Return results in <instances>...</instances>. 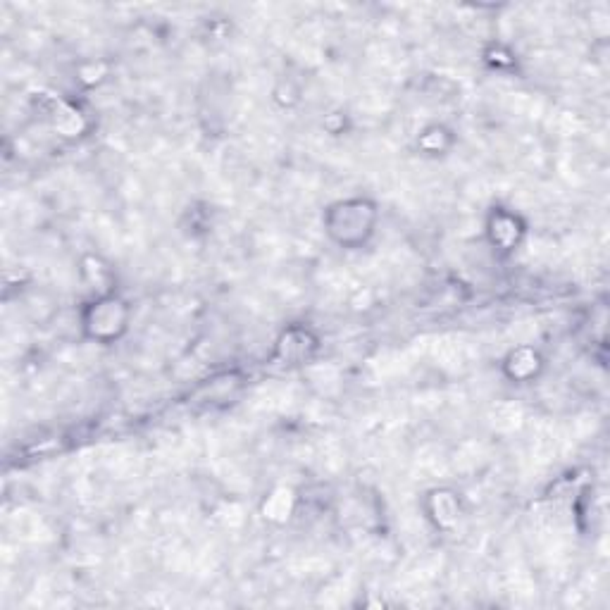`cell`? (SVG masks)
<instances>
[{
	"instance_id": "obj_1",
	"label": "cell",
	"mask_w": 610,
	"mask_h": 610,
	"mask_svg": "<svg viewBox=\"0 0 610 610\" xmlns=\"http://www.w3.org/2000/svg\"><path fill=\"white\" fill-rule=\"evenodd\" d=\"M377 205L370 198H344L325 210V232L336 246L356 251L363 248L375 236L377 229Z\"/></svg>"
},
{
	"instance_id": "obj_2",
	"label": "cell",
	"mask_w": 610,
	"mask_h": 610,
	"mask_svg": "<svg viewBox=\"0 0 610 610\" xmlns=\"http://www.w3.org/2000/svg\"><path fill=\"white\" fill-rule=\"evenodd\" d=\"M129 320L132 308L120 294L93 296L82 313V329L89 341L110 346L127 334Z\"/></svg>"
},
{
	"instance_id": "obj_3",
	"label": "cell",
	"mask_w": 610,
	"mask_h": 610,
	"mask_svg": "<svg viewBox=\"0 0 610 610\" xmlns=\"http://www.w3.org/2000/svg\"><path fill=\"white\" fill-rule=\"evenodd\" d=\"M317 351H320V339L313 329L303 325L286 327L275 344V358L284 367H301L310 363Z\"/></svg>"
},
{
	"instance_id": "obj_4",
	"label": "cell",
	"mask_w": 610,
	"mask_h": 610,
	"mask_svg": "<svg viewBox=\"0 0 610 610\" xmlns=\"http://www.w3.org/2000/svg\"><path fill=\"white\" fill-rule=\"evenodd\" d=\"M422 508H425V518L439 532H453L458 527V522L463 520V499H460L458 491L448 487L427 491Z\"/></svg>"
},
{
	"instance_id": "obj_5",
	"label": "cell",
	"mask_w": 610,
	"mask_h": 610,
	"mask_svg": "<svg viewBox=\"0 0 610 610\" xmlns=\"http://www.w3.org/2000/svg\"><path fill=\"white\" fill-rule=\"evenodd\" d=\"M527 227L520 215L508 208H494L487 217V239L501 253H513L525 239Z\"/></svg>"
},
{
	"instance_id": "obj_6",
	"label": "cell",
	"mask_w": 610,
	"mask_h": 610,
	"mask_svg": "<svg viewBox=\"0 0 610 610\" xmlns=\"http://www.w3.org/2000/svg\"><path fill=\"white\" fill-rule=\"evenodd\" d=\"M544 370V358L534 346H515L503 358V375L513 384L534 382Z\"/></svg>"
},
{
	"instance_id": "obj_7",
	"label": "cell",
	"mask_w": 610,
	"mask_h": 610,
	"mask_svg": "<svg viewBox=\"0 0 610 610\" xmlns=\"http://www.w3.org/2000/svg\"><path fill=\"white\" fill-rule=\"evenodd\" d=\"M298 506V496L291 487H275L260 503V515L272 525H284L294 515Z\"/></svg>"
},
{
	"instance_id": "obj_8",
	"label": "cell",
	"mask_w": 610,
	"mask_h": 610,
	"mask_svg": "<svg viewBox=\"0 0 610 610\" xmlns=\"http://www.w3.org/2000/svg\"><path fill=\"white\" fill-rule=\"evenodd\" d=\"M79 275H82V282L93 296L115 294V286H112L115 284V275H112L110 265L103 263L98 255H86L82 267H79Z\"/></svg>"
},
{
	"instance_id": "obj_9",
	"label": "cell",
	"mask_w": 610,
	"mask_h": 610,
	"mask_svg": "<svg viewBox=\"0 0 610 610\" xmlns=\"http://www.w3.org/2000/svg\"><path fill=\"white\" fill-rule=\"evenodd\" d=\"M51 120L55 132L65 136V139H77V136H82L86 132V127H89V120H86L84 112L72 103L55 105L51 112Z\"/></svg>"
},
{
	"instance_id": "obj_10",
	"label": "cell",
	"mask_w": 610,
	"mask_h": 610,
	"mask_svg": "<svg viewBox=\"0 0 610 610\" xmlns=\"http://www.w3.org/2000/svg\"><path fill=\"white\" fill-rule=\"evenodd\" d=\"M453 132L446 129L444 124H429L427 129H422V134L417 136V148L425 155H446L453 146Z\"/></svg>"
},
{
	"instance_id": "obj_11",
	"label": "cell",
	"mask_w": 610,
	"mask_h": 610,
	"mask_svg": "<svg viewBox=\"0 0 610 610\" xmlns=\"http://www.w3.org/2000/svg\"><path fill=\"white\" fill-rule=\"evenodd\" d=\"M108 65L105 62H86V65L79 67L77 79L86 86H98L101 82L108 79Z\"/></svg>"
}]
</instances>
